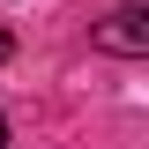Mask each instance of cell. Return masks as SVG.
<instances>
[{
    "instance_id": "7a4b0ae2",
    "label": "cell",
    "mask_w": 149,
    "mask_h": 149,
    "mask_svg": "<svg viewBox=\"0 0 149 149\" xmlns=\"http://www.w3.org/2000/svg\"><path fill=\"white\" fill-rule=\"evenodd\" d=\"M8 60H15V37H8V30H0V67H8Z\"/></svg>"
},
{
    "instance_id": "3957f363",
    "label": "cell",
    "mask_w": 149,
    "mask_h": 149,
    "mask_svg": "<svg viewBox=\"0 0 149 149\" xmlns=\"http://www.w3.org/2000/svg\"><path fill=\"white\" fill-rule=\"evenodd\" d=\"M0 149H8V119H0Z\"/></svg>"
},
{
    "instance_id": "6da1fadb",
    "label": "cell",
    "mask_w": 149,
    "mask_h": 149,
    "mask_svg": "<svg viewBox=\"0 0 149 149\" xmlns=\"http://www.w3.org/2000/svg\"><path fill=\"white\" fill-rule=\"evenodd\" d=\"M97 45H104V52H119V60L149 52V8H142V0H119L112 15L97 22Z\"/></svg>"
}]
</instances>
